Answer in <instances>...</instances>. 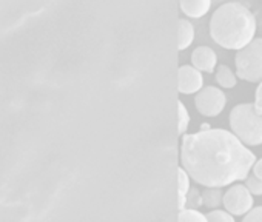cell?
<instances>
[{
	"instance_id": "cell-1",
	"label": "cell",
	"mask_w": 262,
	"mask_h": 222,
	"mask_svg": "<svg viewBox=\"0 0 262 222\" xmlns=\"http://www.w3.org/2000/svg\"><path fill=\"white\" fill-rule=\"evenodd\" d=\"M254 161V153L228 130L201 128L182 135L181 167L202 187L224 188L241 182Z\"/></svg>"
},
{
	"instance_id": "cell-2",
	"label": "cell",
	"mask_w": 262,
	"mask_h": 222,
	"mask_svg": "<svg viewBox=\"0 0 262 222\" xmlns=\"http://www.w3.org/2000/svg\"><path fill=\"white\" fill-rule=\"evenodd\" d=\"M254 34L256 19L242 4H224L211 16L210 36L225 50H241L254 39Z\"/></svg>"
},
{
	"instance_id": "cell-3",
	"label": "cell",
	"mask_w": 262,
	"mask_h": 222,
	"mask_svg": "<svg viewBox=\"0 0 262 222\" xmlns=\"http://www.w3.org/2000/svg\"><path fill=\"white\" fill-rule=\"evenodd\" d=\"M231 133L247 147L262 145V115L253 103H239L230 113Z\"/></svg>"
},
{
	"instance_id": "cell-4",
	"label": "cell",
	"mask_w": 262,
	"mask_h": 222,
	"mask_svg": "<svg viewBox=\"0 0 262 222\" xmlns=\"http://www.w3.org/2000/svg\"><path fill=\"white\" fill-rule=\"evenodd\" d=\"M236 76L245 82L257 83L262 80V39H253L250 43L237 50Z\"/></svg>"
},
{
	"instance_id": "cell-5",
	"label": "cell",
	"mask_w": 262,
	"mask_h": 222,
	"mask_svg": "<svg viewBox=\"0 0 262 222\" xmlns=\"http://www.w3.org/2000/svg\"><path fill=\"white\" fill-rule=\"evenodd\" d=\"M194 105L199 115L205 118H216L222 113L227 105V96L217 86H202L196 93Z\"/></svg>"
},
{
	"instance_id": "cell-6",
	"label": "cell",
	"mask_w": 262,
	"mask_h": 222,
	"mask_svg": "<svg viewBox=\"0 0 262 222\" xmlns=\"http://www.w3.org/2000/svg\"><path fill=\"white\" fill-rule=\"evenodd\" d=\"M224 208L233 216H244L253 207V194L242 184H231L222 196Z\"/></svg>"
},
{
	"instance_id": "cell-7",
	"label": "cell",
	"mask_w": 262,
	"mask_h": 222,
	"mask_svg": "<svg viewBox=\"0 0 262 222\" xmlns=\"http://www.w3.org/2000/svg\"><path fill=\"white\" fill-rule=\"evenodd\" d=\"M204 86L202 73L193 65H182L178 71V91L181 94H196Z\"/></svg>"
},
{
	"instance_id": "cell-8",
	"label": "cell",
	"mask_w": 262,
	"mask_h": 222,
	"mask_svg": "<svg viewBox=\"0 0 262 222\" xmlns=\"http://www.w3.org/2000/svg\"><path fill=\"white\" fill-rule=\"evenodd\" d=\"M191 65L201 73H213L217 65V56L210 47H198L191 53Z\"/></svg>"
},
{
	"instance_id": "cell-9",
	"label": "cell",
	"mask_w": 262,
	"mask_h": 222,
	"mask_svg": "<svg viewBox=\"0 0 262 222\" xmlns=\"http://www.w3.org/2000/svg\"><path fill=\"white\" fill-rule=\"evenodd\" d=\"M179 5L187 17L201 19L210 11L211 0H179Z\"/></svg>"
},
{
	"instance_id": "cell-10",
	"label": "cell",
	"mask_w": 262,
	"mask_h": 222,
	"mask_svg": "<svg viewBox=\"0 0 262 222\" xmlns=\"http://www.w3.org/2000/svg\"><path fill=\"white\" fill-rule=\"evenodd\" d=\"M194 40V27L190 20L181 19L178 24V50H187Z\"/></svg>"
},
{
	"instance_id": "cell-11",
	"label": "cell",
	"mask_w": 262,
	"mask_h": 222,
	"mask_svg": "<svg viewBox=\"0 0 262 222\" xmlns=\"http://www.w3.org/2000/svg\"><path fill=\"white\" fill-rule=\"evenodd\" d=\"M201 194H202V205H205L207 208L213 210V208H219L222 205V196H224L222 188L204 187Z\"/></svg>"
},
{
	"instance_id": "cell-12",
	"label": "cell",
	"mask_w": 262,
	"mask_h": 222,
	"mask_svg": "<svg viewBox=\"0 0 262 222\" xmlns=\"http://www.w3.org/2000/svg\"><path fill=\"white\" fill-rule=\"evenodd\" d=\"M190 187H191V179L188 173L182 167H179L178 168V208L179 210H182L185 205V196Z\"/></svg>"
},
{
	"instance_id": "cell-13",
	"label": "cell",
	"mask_w": 262,
	"mask_h": 222,
	"mask_svg": "<svg viewBox=\"0 0 262 222\" xmlns=\"http://www.w3.org/2000/svg\"><path fill=\"white\" fill-rule=\"evenodd\" d=\"M216 82L222 88H234L237 83V76L227 65H219L216 70Z\"/></svg>"
},
{
	"instance_id": "cell-14",
	"label": "cell",
	"mask_w": 262,
	"mask_h": 222,
	"mask_svg": "<svg viewBox=\"0 0 262 222\" xmlns=\"http://www.w3.org/2000/svg\"><path fill=\"white\" fill-rule=\"evenodd\" d=\"M190 127V113L187 106L184 105V102H178V131L179 135H185L187 130Z\"/></svg>"
},
{
	"instance_id": "cell-15",
	"label": "cell",
	"mask_w": 262,
	"mask_h": 222,
	"mask_svg": "<svg viewBox=\"0 0 262 222\" xmlns=\"http://www.w3.org/2000/svg\"><path fill=\"white\" fill-rule=\"evenodd\" d=\"M178 219L181 222H207V216L201 213L198 208H182L179 210Z\"/></svg>"
},
{
	"instance_id": "cell-16",
	"label": "cell",
	"mask_w": 262,
	"mask_h": 222,
	"mask_svg": "<svg viewBox=\"0 0 262 222\" xmlns=\"http://www.w3.org/2000/svg\"><path fill=\"white\" fill-rule=\"evenodd\" d=\"M205 216H207L208 222H234V216L231 213H228L227 210L213 208Z\"/></svg>"
},
{
	"instance_id": "cell-17",
	"label": "cell",
	"mask_w": 262,
	"mask_h": 222,
	"mask_svg": "<svg viewBox=\"0 0 262 222\" xmlns=\"http://www.w3.org/2000/svg\"><path fill=\"white\" fill-rule=\"evenodd\" d=\"M199 208L202 207V194L199 191V188L196 187H190L187 196H185V205L184 208Z\"/></svg>"
},
{
	"instance_id": "cell-18",
	"label": "cell",
	"mask_w": 262,
	"mask_h": 222,
	"mask_svg": "<svg viewBox=\"0 0 262 222\" xmlns=\"http://www.w3.org/2000/svg\"><path fill=\"white\" fill-rule=\"evenodd\" d=\"M245 181V187L248 188V191L253 194V196H262V179H259L257 176H254L253 173L247 174V177L244 179Z\"/></svg>"
},
{
	"instance_id": "cell-19",
	"label": "cell",
	"mask_w": 262,
	"mask_h": 222,
	"mask_svg": "<svg viewBox=\"0 0 262 222\" xmlns=\"http://www.w3.org/2000/svg\"><path fill=\"white\" fill-rule=\"evenodd\" d=\"M242 217L245 222H262V205L251 207Z\"/></svg>"
},
{
	"instance_id": "cell-20",
	"label": "cell",
	"mask_w": 262,
	"mask_h": 222,
	"mask_svg": "<svg viewBox=\"0 0 262 222\" xmlns=\"http://www.w3.org/2000/svg\"><path fill=\"white\" fill-rule=\"evenodd\" d=\"M254 108L259 115H262V80L259 82V86L256 88V97H254Z\"/></svg>"
},
{
	"instance_id": "cell-21",
	"label": "cell",
	"mask_w": 262,
	"mask_h": 222,
	"mask_svg": "<svg viewBox=\"0 0 262 222\" xmlns=\"http://www.w3.org/2000/svg\"><path fill=\"white\" fill-rule=\"evenodd\" d=\"M251 171L254 176H257L259 179H262V159H256L253 167H251Z\"/></svg>"
}]
</instances>
